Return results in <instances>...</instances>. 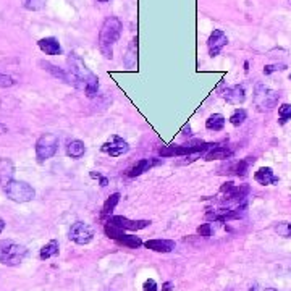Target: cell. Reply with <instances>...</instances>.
Masks as SVG:
<instances>
[{
    "instance_id": "cell-28",
    "label": "cell",
    "mask_w": 291,
    "mask_h": 291,
    "mask_svg": "<svg viewBox=\"0 0 291 291\" xmlns=\"http://www.w3.org/2000/svg\"><path fill=\"white\" fill-rule=\"evenodd\" d=\"M12 175H13V165H12V162H10L7 165V169H5V162L2 159V160H0V178H2V184L7 183L8 180H12Z\"/></svg>"
},
{
    "instance_id": "cell-10",
    "label": "cell",
    "mask_w": 291,
    "mask_h": 291,
    "mask_svg": "<svg viewBox=\"0 0 291 291\" xmlns=\"http://www.w3.org/2000/svg\"><path fill=\"white\" fill-rule=\"evenodd\" d=\"M107 223L120 228V230L138 232V230H142V228H148L151 225V220H131V218L121 217V215H112L107 218Z\"/></svg>"
},
{
    "instance_id": "cell-24",
    "label": "cell",
    "mask_w": 291,
    "mask_h": 291,
    "mask_svg": "<svg viewBox=\"0 0 291 291\" xmlns=\"http://www.w3.org/2000/svg\"><path fill=\"white\" fill-rule=\"evenodd\" d=\"M57 254H58V241L50 240L43 249H40L39 257H40V261H46V259H50L52 256H57Z\"/></svg>"
},
{
    "instance_id": "cell-40",
    "label": "cell",
    "mask_w": 291,
    "mask_h": 291,
    "mask_svg": "<svg viewBox=\"0 0 291 291\" xmlns=\"http://www.w3.org/2000/svg\"><path fill=\"white\" fill-rule=\"evenodd\" d=\"M97 2H100V4H107V2H110V0H97Z\"/></svg>"
},
{
    "instance_id": "cell-4",
    "label": "cell",
    "mask_w": 291,
    "mask_h": 291,
    "mask_svg": "<svg viewBox=\"0 0 291 291\" xmlns=\"http://www.w3.org/2000/svg\"><path fill=\"white\" fill-rule=\"evenodd\" d=\"M28 256L26 246L15 243L12 240H2L0 241V264L15 267L19 265Z\"/></svg>"
},
{
    "instance_id": "cell-32",
    "label": "cell",
    "mask_w": 291,
    "mask_h": 291,
    "mask_svg": "<svg viewBox=\"0 0 291 291\" xmlns=\"http://www.w3.org/2000/svg\"><path fill=\"white\" fill-rule=\"evenodd\" d=\"M197 233H199L201 236H211L212 235V225L211 223L201 225L199 228H197Z\"/></svg>"
},
{
    "instance_id": "cell-16",
    "label": "cell",
    "mask_w": 291,
    "mask_h": 291,
    "mask_svg": "<svg viewBox=\"0 0 291 291\" xmlns=\"http://www.w3.org/2000/svg\"><path fill=\"white\" fill-rule=\"evenodd\" d=\"M254 157H246V159H241L238 162H230L225 167L226 173L230 175H236V176H246L247 172H249V167H251V163H254Z\"/></svg>"
},
{
    "instance_id": "cell-22",
    "label": "cell",
    "mask_w": 291,
    "mask_h": 291,
    "mask_svg": "<svg viewBox=\"0 0 291 291\" xmlns=\"http://www.w3.org/2000/svg\"><path fill=\"white\" fill-rule=\"evenodd\" d=\"M225 117L222 113H214L209 118L205 120V128L211 130V131H222L223 127H225Z\"/></svg>"
},
{
    "instance_id": "cell-34",
    "label": "cell",
    "mask_w": 291,
    "mask_h": 291,
    "mask_svg": "<svg viewBox=\"0 0 291 291\" xmlns=\"http://www.w3.org/2000/svg\"><path fill=\"white\" fill-rule=\"evenodd\" d=\"M36 0H23V5L28 8V10H36Z\"/></svg>"
},
{
    "instance_id": "cell-3",
    "label": "cell",
    "mask_w": 291,
    "mask_h": 291,
    "mask_svg": "<svg viewBox=\"0 0 291 291\" xmlns=\"http://www.w3.org/2000/svg\"><path fill=\"white\" fill-rule=\"evenodd\" d=\"M218 142H204V141H196L191 144H181V146H165V148L160 149V154L163 157H181V155H191L193 160L201 155L202 152H209L211 149H214Z\"/></svg>"
},
{
    "instance_id": "cell-15",
    "label": "cell",
    "mask_w": 291,
    "mask_h": 291,
    "mask_svg": "<svg viewBox=\"0 0 291 291\" xmlns=\"http://www.w3.org/2000/svg\"><path fill=\"white\" fill-rule=\"evenodd\" d=\"M233 149H230L228 146H222L220 142H218L214 149H211L209 152H207L204 155V160L207 162H212V160H228L233 157Z\"/></svg>"
},
{
    "instance_id": "cell-6",
    "label": "cell",
    "mask_w": 291,
    "mask_h": 291,
    "mask_svg": "<svg viewBox=\"0 0 291 291\" xmlns=\"http://www.w3.org/2000/svg\"><path fill=\"white\" fill-rule=\"evenodd\" d=\"M280 92L274 91L267 86H264L262 82H257L256 89H254V106L257 107L259 112H265V110H272L277 107V103L280 100Z\"/></svg>"
},
{
    "instance_id": "cell-27",
    "label": "cell",
    "mask_w": 291,
    "mask_h": 291,
    "mask_svg": "<svg viewBox=\"0 0 291 291\" xmlns=\"http://www.w3.org/2000/svg\"><path fill=\"white\" fill-rule=\"evenodd\" d=\"M291 120V103H282L278 107V123L286 124Z\"/></svg>"
},
{
    "instance_id": "cell-9",
    "label": "cell",
    "mask_w": 291,
    "mask_h": 291,
    "mask_svg": "<svg viewBox=\"0 0 291 291\" xmlns=\"http://www.w3.org/2000/svg\"><path fill=\"white\" fill-rule=\"evenodd\" d=\"M103 232H106V235L109 238H112V240H115L118 244H123L127 247H131V249H136L142 244L141 238L139 236H133V235H124L123 230H120V228L113 226L110 223H106V226H103Z\"/></svg>"
},
{
    "instance_id": "cell-26",
    "label": "cell",
    "mask_w": 291,
    "mask_h": 291,
    "mask_svg": "<svg viewBox=\"0 0 291 291\" xmlns=\"http://www.w3.org/2000/svg\"><path fill=\"white\" fill-rule=\"evenodd\" d=\"M246 118H247V112L244 109H236L230 115V123L233 127H241V124L246 121Z\"/></svg>"
},
{
    "instance_id": "cell-11",
    "label": "cell",
    "mask_w": 291,
    "mask_h": 291,
    "mask_svg": "<svg viewBox=\"0 0 291 291\" xmlns=\"http://www.w3.org/2000/svg\"><path fill=\"white\" fill-rule=\"evenodd\" d=\"M100 151L103 154L110 155V157H120V155L127 154L130 151V144L124 139H121L120 136H115V134H113V136H110L106 142L102 144Z\"/></svg>"
},
{
    "instance_id": "cell-39",
    "label": "cell",
    "mask_w": 291,
    "mask_h": 291,
    "mask_svg": "<svg viewBox=\"0 0 291 291\" xmlns=\"http://www.w3.org/2000/svg\"><path fill=\"white\" fill-rule=\"evenodd\" d=\"M286 228H288V236H291V223H288Z\"/></svg>"
},
{
    "instance_id": "cell-35",
    "label": "cell",
    "mask_w": 291,
    "mask_h": 291,
    "mask_svg": "<svg viewBox=\"0 0 291 291\" xmlns=\"http://www.w3.org/2000/svg\"><path fill=\"white\" fill-rule=\"evenodd\" d=\"M181 133L184 134V136H186V134H188V136H190V134H191V127H190V124H184L183 130H181Z\"/></svg>"
},
{
    "instance_id": "cell-31",
    "label": "cell",
    "mask_w": 291,
    "mask_h": 291,
    "mask_svg": "<svg viewBox=\"0 0 291 291\" xmlns=\"http://www.w3.org/2000/svg\"><path fill=\"white\" fill-rule=\"evenodd\" d=\"M142 291H159V286H157V283H155V280H152V278L146 280L144 285H142Z\"/></svg>"
},
{
    "instance_id": "cell-23",
    "label": "cell",
    "mask_w": 291,
    "mask_h": 291,
    "mask_svg": "<svg viewBox=\"0 0 291 291\" xmlns=\"http://www.w3.org/2000/svg\"><path fill=\"white\" fill-rule=\"evenodd\" d=\"M120 193H113V194H110V197L106 201V204H103V207H102V218H109V217H112V212L115 211V207L118 205V202H120Z\"/></svg>"
},
{
    "instance_id": "cell-8",
    "label": "cell",
    "mask_w": 291,
    "mask_h": 291,
    "mask_svg": "<svg viewBox=\"0 0 291 291\" xmlns=\"http://www.w3.org/2000/svg\"><path fill=\"white\" fill-rule=\"evenodd\" d=\"M68 238L71 241H75L76 244H81V246L89 244L92 240H94V228L88 225L86 222H75L70 226Z\"/></svg>"
},
{
    "instance_id": "cell-18",
    "label": "cell",
    "mask_w": 291,
    "mask_h": 291,
    "mask_svg": "<svg viewBox=\"0 0 291 291\" xmlns=\"http://www.w3.org/2000/svg\"><path fill=\"white\" fill-rule=\"evenodd\" d=\"M254 180L259 184L267 186V184H277L278 183V176L274 173V170L270 167H261L254 173Z\"/></svg>"
},
{
    "instance_id": "cell-36",
    "label": "cell",
    "mask_w": 291,
    "mask_h": 291,
    "mask_svg": "<svg viewBox=\"0 0 291 291\" xmlns=\"http://www.w3.org/2000/svg\"><path fill=\"white\" fill-rule=\"evenodd\" d=\"M172 283L170 282H167V283H163V286H162V291H172Z\"/></svg>"
},
{
    "instance_id": "cell-25",
    "label": "cell",
    "mask_w": 291,
    "mask_h": 291,
    "mask_svg": "<svg viewBox=\"0 0 291 291\" xmlns=\"http://www.w3.org/2000/svg\"><path fill=\"white\" fill-rule=\"evenodd\" d=\"M136 54H138V37L133 39L130 50H128V55H127V58H124V65H127L128 68H133L134 65H136V58H138Z\"/></svg>"
},
{
    "instance_id": "cell-1",
    "label": "cell",
    "mask_w": 291,
    "mask_h": 291,
    "mask_svg": "<svg viewBox=\"0 0 291 291\" xmlns=\"http://www.w3.org/2000/svg\"><path fill=\"white\" fill-rule=\"evenodd\" d=\"M68 64H70V73L73 75L75 82H76L75 88H79L85 91L89 99L96 97L97 91H99V78L86 67L85 61H82L76 54H70Z\"/></svg>"
},
{
    "instance_id": "cell-21",
    "label": "cell",
    "mask_w": 291,
    "mask_h": 291,
    "mask_svg": "<svg viewBox=\"0 0 291 291\" xmlns=\"http://www.w3.org/2000/svg\"><path fill=\"white\" fill-rule=\"evenodd\" d=\"M86 152V146L79 139H73L67 144V154L71 159H81Z\"/></svg>"
},
{
    "instance_id": "cell-7",
    "label": "cell",
    "mask_w": 291,
    "mask_h": 291,
    "mask_svg": "<svg viewBox=\"0 0 291 291\" xmlns=\"http://www.w3.org/2000/svg\"><path fill=\"white\" fill-rule=\"evenodd\" d=\"M57 149H58V138L52 133L43 134L36 141V157L39 162H46L52 159L55 155Z\"/></svg>"
},
{
    "instance_id": "cell-12",
    "label": "cell",
    "mask_w": 291,
    "mask_h": 291,
    "mask_svg": "<svg viewBox=\"0 0 291 291\" xmlns=\"http://www.w3.org/2000/svg\"><path fill=\"white\" fill-rule=\"evenodd\" d=\"M228 44V37L222 29H214L209 39H207V49H209V55L217 57L220 55L222 49Z\"/></svg>"
},
{
    "instance_id": "cell-17",
    "label": "cell",
    "mask_w": 291,
    "mask_h": 291,
    "mask_svg": "<svg viewBox=\"0 0 291 291\" xmlns=\"http://www.w3.org/2000/svg\"><path fill=\"white\" fill-rule=\"evenodd\" d=\"M160 160H154V159H141L138 160L136 163L133 165V167L128 170V176L130 178H134V176H139L146 172H149L152 167H155V165H159Z\"/></svg>"
},
{
    "instance_id": "cell-29",
    "label": "cell",
    "mask_w": 291,
    "mask_h": 291,
    "mask_svg": "<svg viewBox=\"0 0 291 291\" xmlns=\"http://www.w3.org/2000/svg\"><path fill=\"white\" fill-rule=\"evenodd\" d=\"M12 86H15V79L12 76L0 73V88H12Z\"/></svg>"
},
{
    "instance_id": "cell-38",
    "label": "cell",
    "mask_w": 291,
    "mask_h": 291,
    "mask_svg": "<svg viewBox=\"0 0 291 291\" xmlns=\"http://www.w3.org/2000/svg\"><path fill=\"white\" fill-rule=\"evenodd\" d=\"M4 228H5V222L2 220V218H0V233L4 232Z\"/></svg>"
},
{
    "instance_id": "cell-33",
    "label": "cell",
    "mask_w": 291,
    "mask_h": 291,
    "mask_svg": "<svg viewBox=\"0 0 291 291\" xmlns=\"http://www.w3.org/2000/svg\"><path fill=\"white\" fill-rule=\"evenodd\" d=\"M91 178H96V180H99L100 186H107V184H109V180L106 178V176H102L100 173H96V172H91Z\"/></svg>"
},
{
    "instance_id": "cell-5",
    "label": "cell",
    "mask_w": 291,
    "mask_h": 291,
    "mask_svg": "<svg viewBox=\"0 0 291 291\" xmlns=\"http://www.w3.org/2000/svg\"><path fill=\"white\" fill-rule=\"evenodd\" d=\"M4 193L7 197L13 202H29L34 199L36 191L31 184L26 181H16V180H8L4 183Z\"/></svg>"
},
{
    "instance_id": "cell-30",
    "label": "cell",
    "mask_w": 291,
    "mask_h": 291,
    "mask_svg": "<svg viewBox=\"0 0 291 291\" xmlns=\"http://www.w3.org/2000/svg\"><path fill=\"white\" fill-rule=\"evenodd\" d=\"M285 68H286V65H283V64L267 65V67L264 68V75H272V73H275V71H283Z\"/></svg>"
},
{
    "instance_id": "cell-13",
    "label": "cell",
    "mask_w": 291,
    "mask_h": 291,
    "mask_svg": "<svg viewBox=\"0 0 291 291\" xmlns=\"http://www.w3.org/2000/svg\"><path fill=\"white\" fill-rule=\"evenodd\" d=\"M39 65L43 67L47 73H50V75L54 76V78H58L60 81L67 82V85H73V86H76L75 78H73V75H71L70 71L61 70V68H58L57 65L50 64V61H44V60H40V61H39Z\"/></svg>"
},
{
    "instance_id": "cell-2",
    "label": "cell",
    "mask_w": 291,
    "mask_h": 291,
    "mask_svg": "<svg viewBox=\"0 0 291 291\" xmlns=\"http://www.w3.org/2000/svg\"><path fill=\"white\" fill-rule=\"evenodd\" d=\"M123 23L120 22V18L117 16H109L106 18V22L102 23L100 31H99V39L97 44L102 52V55L112 60L113 58V46L117 44V40L121 36Z\"/></svg>"
},
{
    "instance_id": "cell-20",
    "label": "cell",
    "mask_w": 291,
    "mask_h": 291,
    "mask_svg": "<svg viewBox=\"0 0 291 291\" xmlns=\"http://www.w3.org/2000/svg\"><path fill=\"white\" fill-rule=\"evenodd\" d=\"M144 246L155 253H172L175 249V241H172V240H149L144 243Z\"/></svg>"
},
{
    "instance_id": "cell-19",
    "label": "cell",
    "mask_w": 291,
    "mask_h": 291,
    "mask_svg": "<svg viewBox=\"0 0 291 291\" xmlns=\"http://www.w3.org/2000/svg\"><path fill=\"white\" fill-rule=\"evenodd\" d=\"M37 46L47 55H60L61 54L60 43H58L55 37H44V39H40V40H37Z\"/></svg>"
},
{
    "instance_id": "cell-41",
    "label": "cell",
    "mask_w": 291,
    "mask_h": 291,
    "mask_svg": "<svg viewBox=\"0 0 291 291\" xmlns=\"http://www.w3.org/2000/svg\"><path fill=\"white\" fill-rule=\"evenodd\" d=\"M265 291H277V289H274V288H267Z\"/></svg>"
},
{
    "instance_id": "cell-14",
    "label": "cell",
    "mask_w": 291,
    "mask_h": 291,
    "mask_svg": "<svg viewBox=\"0 0 291 291\" xmlns=\"http://www.w3.org/2000/svg\"><path fill=\"white\" fill-rule=\"evenodd\" d=\"M223 99L232 103V106H240L246 100V91H244V86L243 85H235V86H230L226 88L225 92H223Z\"/></svg>"
},
{
    "instance_id": "cell-42",
    "label": "cell",
    "mask_w": 291,
    "mask_h": 291,
    "mask_svg": "<svg viewBox=\"0 0 291 291\" xmlns=\"http://www.w3.org/2000/svg\"><path fill=\"white\" fill-rule=\"evenodd\" d=\"M289 81H291V75H289Z\"/></svg>"
},
{
    "instance_id": "cell-37",
    "label": "cell",
    "mask_w": 291,
    "mask_h": 291,
    "mask_svg": "<svg viewBox=\"0 0 291 291\" xmlns=\"http://www.w3.org/2000/svg\"><path fill=\"white\" fill-rule=\"evenodd\" d=\"M8 131V128L5 127V124H2V123H0V134H5Z\"/></svg>"
}]
</instances>
